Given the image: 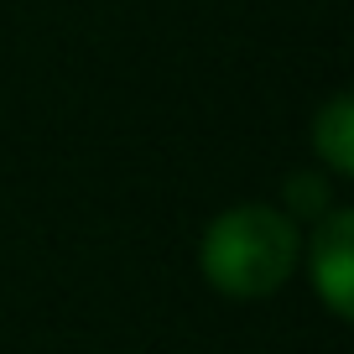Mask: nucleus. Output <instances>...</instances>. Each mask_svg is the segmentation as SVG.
Here are the masks:
<instances>
[{"mask_svg":"<svg viewBox=\"0 0 354 354\" xmlns=\"http://www.w3.org/2000/svg\"><path fill=\"white\" fill-rule=\"evenodd\" d=\"M297 250H302V234L281 209L240 203V209H224L203 230L198 266L209 287L224 297H271L297 271Z\"/></svg>","mask_w":354,"mask_h":354,"instance_id":"obj_1","label":"nucleus"},{"mask_svg":"<svg viewBox=\"0 0 354 354\" xmlns=\"http://www.w3.org/2000/svg\"><path fill=\"white\" fill-rule=\"evenodd\" d=\"M313 287L328 302L333 318H349L354 308V214L328 209L323 224L313 230Z\"/></svg>","mask_w":354,"mask_h":354,"instance_id":"obj_2","label":"nucleus"},{"mask_svg":"<svg viewBox=\"0 0 354 354\" xmlns=\"http://www.w3.org/2000/svg\"><path fill=\"white\" fill-rule=\"evenodd\" d=\"M313 146L333 172H354V100L333 94L313 120Z\"/></svg>","mask_w":354,"mask_h":354,"instance_id":"obj_3","label":"nucleus"},{"mask_svg":"<svg viewBox=\"0 0 354 354\" xmlns=\"http://www.w3.org/2000/svg\"><path fill=\"white\" fill-rule=\"evenodd\" d=\"M287 209L297 214V219H323V214L333 209V188L313 172H292L287 177Z\"/></svg>","mask_w":354,"mask_h":354,"instance_id":"obj_4","label":"nucleus"}]
</instances>
